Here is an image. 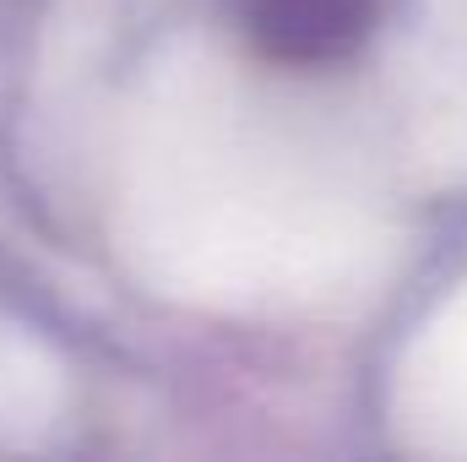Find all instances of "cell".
Masks as SVG:
<instances>
[{"instance_id": "obj_1", "label": "cell", "mask_w": 467, "mask_h": 462, "mask_svg": "<svg viewBox=\"0 0 467 462\" xmlns=\"http://www.w3.org/2000/svg\"><path fill=\"white\" fill-rule=\"evenodd\" d=\"M375 22V0H244V27L266 60L332 66L348 60Z\"/></svg>"}]
</instances>
